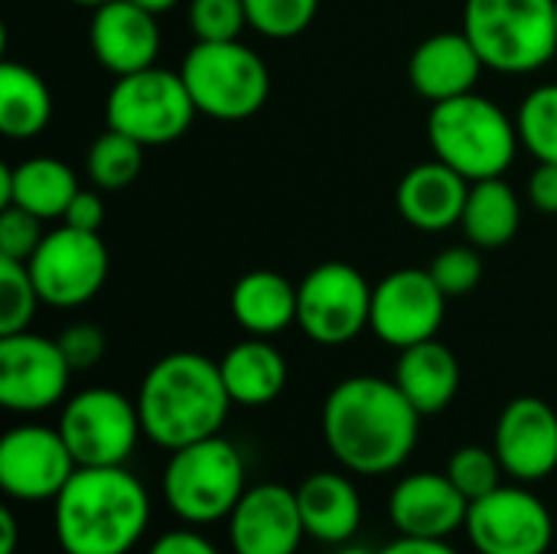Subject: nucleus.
Here are the masks:
<instances>
[{
  "label": "nucleus",
  "mask_w": 557,
  "mask_h": 554,
  "mask_svg": "<svg viewBox=\"0 0 557 554\" xmlns=\"http://www.w3.org/2000/svg\"><path fill=\"white\" fill-rule=\"evenodd\" d=\"M428 140L434 157L470 183L503 176L522 144L516 121L476 91L437 101L428 114Z\"/></svg>",
  "instance_id": "20e7f679"
},
{
  "label": "nucleus",
  "mask_w": 557,
  "mask_h": 554,
  "mask_svg": "<svg viewBox=\"0 0 557 554\" xmlns=\"http://www.w3.org/2000/svg\"><path fill=\"white\" fill-rule=\"evenodd\" d=\"M463 33L486 69L539 72L557 52V0H467Z\"/></svg>",
  "instance_id": "39448f33"
},
{
  "label": "nucleus",
  "mask_w": 557,
  "mask_h": 554,
  "mask_svg": "<svg viewBox=\"0 0 557 554\" xmlns=\"http://www.w3.org/2000/svg\"><path fill=\"white\" fill-rule=\"evenodd\" d=\"M131 3H137V7H144V10H150V13H170L180 0H131Z\"/></svg>",
  "instance_id": "37998d69"
},
{
  "label": "nucleus",
  "mask_w": 557,
  "mask_h": 554,
  "mask_svg": "<svg viewBox=\"0 0 557 554\" xmlns=\"http://www.w3.org/2000/svg\"><path fill=\"white\" fill-rule=\"evenodd\" d=\"M463 529L480 554H548L555 542L548 506L525 487H499L470 503Z\"/></svg>",
  "instance_id": "f8f14e48"
},
{
  "label": "nucleus",
  "mask_w": 557,
  "mask_h": 554,
  "mask_svg": "<svg viewBox=\"0 0 557 554\" xmlns=\"http://www.w3.org/2000/svg\"><path fill=\"white\" fill-rule=\"evenodd\" d=\"M180 75L196 101V111L212 121H248L268 104L271 95V72L264 59L242 39H196Z\"/></svg>",
  "instance_id": "0eeeda50"
},
{
  "label": "nucleus",
  "mask_w": 557,
  "mask_h": 554,
  "mask_svg": "<svg viewBox=\"0 0 557 554\" xmlns=\"http://www.w3.org/2000/svg\"><path fill=\"white\" fill-rule=\"evenodd\" d=\"M144 150L147 147L137 144L134 137L108 127L88 147V160H85L88 180L101 193H121V189H127L140 176V170H144Z\"/></svg>",
  "instance_id": "c85d7f7f"
},
{
  "label": "nucleus",
  "mask_w": 557,
  "mask_h": 554,
  "mask_svg": "<svg viewBox=\"0 0 557 554\" xmlns=\"http://www.w3.org/2000/svg\"><path fill=\"white\" fill-rule=\"evenodd\" d=\"M304 529L323 545H349L362 526V496L349 477L320 470L297 487Z\"/></svg>",
  "instance_id": "4be33fe9"
},
{
  "label": "nucleus",
  "mask_w": 557,
  "mask_h": 554,
  "mask_svg": "<svg viewBox=\"0 0 557 554\" xmlns=\"http://www.w3.org/2000/svg\"><path fill=\"white\" fill-rule=\"evenodd\" d=\"M232 317L248 336H277L297 323V284L268 268L248 271L232 287Z\"/></svg>",
  "instance_id": "393cba45"
},
{
  "label": "nucleus",
  "mask_w": 557,
  "mask_h": 554,
  "mask_svg": "<svg viewBox=\"0 0 557 554\" xmlns=\"http://www.w3.org/2000/svg\"><path fill=\"white\" fill-rule=\"evenodd\" d=\"M503 473H506V470H503L496 451L476 447V444L454 451L450 460H447V477L454 480V487H457L470 503H476V500L490 496L493 490H499V487H503Z\"/></svg>",
  "instance_id": "2f4dec72"
},
{
  "label": "nucleus",
  "mask_w": 557,
  "mask_h": 554,
  "mask_svg": "<svg viewBox=\"0 0 557 554\" xmlns=\"http://www.w3.org/2000/svg\"><path fill=\"white\" fill-rule=\"evenodd\" d=\"M46 238L42 219L20 209V206H0V258L10 261H29L39 242Z\"/></svg>",
  "instance_id": "c9c22d12"
},
{
  "label": "nucleus",
  "mask_w": 557,
  "mask_h": 554,
  "mask_svg": "<svg viewBox=\"0 0 557 554\" xmlns=\"http://www.w3.org/2000/svg\"><path fill=\"white\" fill-rule=\"evenodd\" d=\"M189 26L199 42L242 39L248 29L245 0H189Z\"/></svg>",
  "instance_id": "72a5a7b5"
},
{
  "label": "nucleus",
  "mask_w": 557,
  "mask_h": 554,
  "mask_svg": "<svg viewBox=\"0 0 557 554\" xmlns=\"http://www.w3.org/2000/svg\"><path fill=\"white\" fill-rule=\"evenodd\" d=\"M529 199L539 212L557 216V163H539L529 176Z\"/></svg>",
  "instance_id": "ea45409f"
},
{
  "label": "nucleus",
  "mask_w": 557,
  "mask_h": 554,
  "mask_svg": "<svg viewBox=\"0 0 557 554\" xmlns=\"http://www.w3.org/2000/svg\"><path fill=\"white\" fill-rule=\"evenodd\" d=\"M418 434L421 415L395 379L352 376L323 402V441L349 473H395L414 454Z\"/></svg>",
  "instance_id": "f257e3e1"
},
{
  "label": "nucleus",
  "mask_w": 557,
  "mask_h": 554,
  "mask_svg": "<svg viewBox=\"0 0 557 554\" xmlns=\"http://www.w3.org/2000/svg\"><path fill=\"white\" fill-rule=\"evenodd\" d=\"M75 193L78 180L65 160L29 157L16 167H0V206H20L42 222L62 219Z\"/></svg>",
  "instance_id": "5701e85b"
},
{
  "label": "nucleus",
  "mask_w": 557,
  "mask_h": 554,
  "mask_svg": "<svg viewBox=\"0 0 557 554\" xmlns=\"http://www.w3.org/2000/svg\"><path fill=\"white\" fill-rule=\"evenodd\" d=\"M336 554H379V552H369V549H359V545H339V552Z\"/></svg>",
  "instance_id": "c03bdc74"
},
{
  "label": "nucleus",
  "mask_w": 557,
  "mask_h": 554,
  "mask_svg": "<svg viewBox=\"0 0 557 554\" xmlns=\"http://www.w3.org/2000/svg\"><path fill=\"white\" fill-rule=\"evenodd\" d=\"M72 3H82V7H91V10H95V7H101L104 0H72Z\"/></svg>",
  "instance_id": "a18cd8bd"
},
{
  "label": "nucleus",
  "mask_w": 557,
  "mask_h": 554,
  "mask_svg": "<svg viewBox=\"0 0 557 554\" xmlns=\"http://www.w3.org/2000/svg\"><path fill=\"white\" fill-rule=\"evenodd\" d=\"M447 300L450 297L437 287L431 271L398 268L372 287L369 330L385 346H395L401 353L437 336L447 313Z\"/></svg>",
  "instance_id": "2eb2a0df"
},
{
  "label": "nucleus",
  "mask_w": 557,
  "mask_h": 554,
  "mask_svg": "<svg viewBox=\"0 0 557 554\" xmlns=\"http://www.w3.org/2000/svg\"><path fill=\"white\" fill-rule=\"evenodd\" d=\"M248 490V470L238 447L225 438H206L170 451L163 470V500L186 526H212L235 513Z\"/></svg>",
  "instance_id": "423d86ee"
},
{
  "label": "nucleus",
  "mask_w": 557,
  "mask_h": 554,
  "mask_svg": "<svg viewBox=\"0 0 557 554\" xmlns=\"http://www.w3.org/2000/svg\"><path fill=\"white\" fill-rule=\"evenodd\" d=\"M65 225L82 229V232H101L104 225V199L101 189H78L62 216Z\"/></svg>",
  "instance_id": "4c0bfd02"
},
{
  "label": "nucleus",
  "mask_w": 557,
  "mask_h": 554,
  "mask_svg": "<svg viewBox=\"0 0 557 554\" xmlns=\"http://www.w3.org/2000/svg\"><path fill=\"white\" fill-rule=\"evenodd\" d=\"M460 225H463L470 245L506 248L522 225V206H519L516 189L503 176L470 183V196H467Z\"/></svg>",
  "instance_id": "cd10ccee"
},
{
  "label": "nucleus",
  "mask_w": 557,
  "mask_h": 554,
  "mask_svg": "<svg viewBox=\"0 0 557 554\" xmlns=\"http://www.w3.org/2000/svg\"><path fill=\"white\" fill-rule=\"evenodd\" d=\"M470 180L437 157L411 167L398 183V212L421 232H444L463 219Z\"/></svg>",
  "instance_id": "412c9836"
},
{
  "label": "nucleus",
  "mask_w": 557,
  "mask_h": 554,
  "mask_svg": "<svg viewBox=\"0 0 557 554\" xmlns=\"http://www.w3.org/2000/svg\"><path fill=\"white\" fill-rule=\"evenodd\" d=\"M467 513L470 500L447 473H411L388 496L392 526L408 539H447L467 526Z\"/></svg>",
  "instance_id": "6ab92c4d"
},
{
  "label": "nucleus",
  "mask_w": 557,
  "mask_h": 554,
  "mask_svg": "<svg viewBox=\"0 0 557 554\" xmlns=\"http://www.w3.org/2000/svg\"><path fill=\"white\" fill-rule=\"evenodd\" d=\"M483 69L486 65L463 29L434 33L424 42H418V49L411 52L408 82L421 98L437 104V101H450V98L476 91Z\"/></svg>",
  "instance_id": "aec40b11"
},
{
  "label": "nucleus",
  "mask_w": 557,
  "mask_h": 554,
  "mask_svg": "<svg viewBox=\"0 0 557 554\" xmlns=\"http://www.w3.org/2000/svg\"><path fill=\"white\" fill-rule=\"evenodd\" d=\"M304 535L297 490L281 483L248 487L228 516V542L235 554H297Z\"/></svg>",
  "instance_id": "f3484780"
},
{
  "label": "nucleus",
  "mask_w": 557,
  "mask_h": 554,
  "mask_svg": "<svg viewBox=\"0 0 557 554\" xmlns=\"http://www.w3.org/2000/svg\"><path fill=\"white\" fill-rule=\"evenodd\" d=\"M222 379L235 405L245 408H261L281 398L287 385V359L284 353L268 343L264 336H251L238 346H232L222 362Z\"/></svg>",
  "instance_id": "a878e982"
},
{
  "label": "nucleus",
  "mask_w": 557,
  "mask_h": 554,
  "mask_svg": "<svg viewBox=\"0 0 557 554\" xmlns=\"http://www.w3.org/2000/svg\"><path fill=\"white\" fill-rule=\"evenodd\" d=\"M108 127L134 137L144 147H166L189 127L196 101L180 72L150 65L131 75H117L104 101Z\"/></svg>",
  "instance_id": "6e6552de"
},
{
  "label": "nucleus",
  "mask_w": 557,
  "mask_h": 554,
  "mask_svg": "<svg viewBox=\"0 0 557 554\" xmlns=\"http://www.w3.org/2000/svg\"><path fill=\"white\" fill-rule=\"evenodd\" d=\"M232 405L219 362L202 353H170L157 359L137 392L144 438L163 451L215 438Z\"/></svg>",
  "instance_id": "7ed1b4c3"
},
{
  "label": "nucleus",
  "mask_w": 557,
  "mask_h": 554,
  "mask_svg": "<svg viewBox=\"0 0 557 554\" xmlns=\"http://www.w3.org/2000/svg\"><path fill=\"white\" fill-rule=\"evenodd\" d=\"M75 470L59 428L20 424L0 441V490L16 503H52Z\"/></svg>",
  "instance_id": "4468645a"
},
{
  "label": "nucleus",
  "mask_w": 557,
  "mask_h": 554,
  "mask_svg": "<svg viewBox=\"0 0 557 554\" xmlns=\"http://www.w3.org/2000/svg\"><path fill=\"white\" fill-rule=\"evenodd\" d=\"M42 297L23 261L0 258V336L29 330Z\"/></svg>",
  "instance_id": "7c9ffc66"
},
{
  "label": "nucleus",
  "mask_w": 557,
  "mask_h": 554,
  "mask_svg": "<svg viewBox=\"0 0 557 554\" xmlns=\"http://www.w3.org/2000/svg\"><path fill=\"white\" fill-rule=\"evenodd\" d=\"M72 366L59 340L39 333L0 336V405L16 415H39L65 398Z\"/></svg>",
  "instance_id": "ddd939ff"
},
{
  "label": "nucleus",
  "mask_w": 557,
  "mask_h": 554,
  "mask_svg": "<svg viewBox=\"0 0 557 554\" xmlns=\"http://www.w3.org/2000/svg\"><path fill=\"white\" fill-rule=\"evenodd\" d=\"M428 271L447 297H467L483 281V258L476 245H454L444 248Z\"/></svg>",
  "instance_id": "f704fd0d"
},
{
  "label": "nucleus",
  "mask_w": 557,
  "mask_h": 554,
  "mask_svg": "<svg viewBox=\"0 0 557 554\" xmlns=\"http://www.w3.org/2000/svg\"><path fill=\"white\" fill-rule=\"evenodd\" d=\"M372 320V284L356 264L323 261L297 284V327L320 346L352 343Z\"/></svg>",
  "instance_id": "9d476101"
},
{
  "label": "nucleus",
  "mask_w": 557,
  "mask_h": 554,
  "mask_svg": "<svg viewBox=\"0 0 557 554\" xmlns=\"http://www.w3.org/2000/svg\"><path fill=\"white\" fill-rule=\"evenodd\" d=\"M503 470L519 483H539L557 470V411L535 395L512 398L493 434Z\"/></svg>",
  "instance_id": "dca6fc26"
},
{
  "label": "nucleus",
  "mask_w": 557,
  "mask_h": 554,
  "mask_svg": "<svg viewBox=\"0 0 557 554\" xmlns=\"http://www.w3.org/2000/svg\"><path fill=\"white\" fill-rule=\"evenodd\" d=\"M26 268L42 304L55 310H75L98 297L108 281L111 258L101 232H82L62 222L59 229L46 232Z\"/></svg>",
  "instance_id": "9b49d317"
},
{
  "label": "nucleus",
  "mask_w": 557,
  "mask_h": 554,
  "mask_svg": "<svg viewBox=\"0 0 557 554\" xmlns=\"http://www.w3.org/2000/svg\"><path fill=\"white\" fill-rule=\"evenodd\" d=\"M59 434L78 467H124L144 438V424L137 402L117 389H85L65 402Z\"/></svg>",
  "instance_id": "1a4fd4ad"
},
{
  "label": "nucleus",
  "mask_w": 557,
  "mask_h": 554,
  "mask_svg": "<svg viewBox=\"0 0 557 554\" xmlns=\"http://www.w3.org/2000/svg\"><path fill=\"white\" fill-rule=\"evenodd\" d=\"M147 554H219V549L202 539L196 529H173V532H163Z\"/></svg>",
  "instance_id": "58836bf2"
},
{
  "label": "nucleus",
  "mask_w": 557,
  "mask_h": 554,
  "mask_svg": "<svg viewBox=\"0 0 557 554\" xmlns=\"http://www.w3.org/2000/svg\"><path fill=\"white\" fill-rule=\"evenodd\" d=\"M519 140L539 163H557V85H539L516 114Z\"/></svg>",
  "instance_id": "c756f323"
},
{
  "label": "nucleus",
  "mask_w": 557,
  "mask_h": 554,
  "mask_svg": "<svg viewBox=\"0 0 557 554\" xmlns=\"http://www.w3.org/2000/svg\"><path fill=\"white\" fill-rule=\"evenodd\" d=\"M88 42L98 65H104L111 75H131L157 65L163 36L157 13L131 0H104L91 13Z\"/></svg>",
  "instance_id": "a211bd4d"
},
{
  "label": "nucleus",
  "mask_w": 557,
  "mask_h": 554,
  "mask_svg": "<svg viewBox=\"0 0 557 554\" xmlns=\"http://www.w3.org/2000/svg\"><path fill=\"white\" fill-rule=\"evenodd\" d=\"M395 385L418 408V415H441L460 389L457 356L434 336L418 346L401 349L395 366Z\"/></svg>",
  "instance_id": "b1692460"
},
{
  "label": "nucleus",
  "mask_w": 557,
  "mask_h": 554,
  "mask_svg": "<svg viewBox=\"0 0 557 554\" xmlns=\"http://www.w3.org/2000/svg\"><path fill=\"white\" fill-rule=\"evenodd\" d=\"M59 346H62V356L69 359L72 372H88V369H95L104 359L108 336L95 323H72V327L62 330Z\"/></svg>",
  "instance_id": "e433bc0d"
},
{
  "label": "nucleus",
  "mask_w": 557,
  "mask_h": 554,
  "mask_svg": "<svg viewBox=\"0 0 557 554\" xmlns=\"http://www.w3.org/2000/svg\"><path fill=\"white\" fill-rule=\"evenodd\" d=\"M16 552V519L13 509H0V554Z\"/></svg>",
  "instance_id": "79ce46f5"
},
{
  "label": "nucleus",
  "mask_w": 557,
  "mask_h": 554,
  "mask_svg": "<svg viewBox=\"0 0 557 554\" xmlns=\"http://www.w3.org/2000/svg\"><path fill=\"white\" fill-rule=\"evenodd\" d=\"M65 554H127L150 526L147 487L127 467H78L52 500Z\"/></svg>",
  "instance_id": "f03ea898"
},
{
  "label": "nucleus",
  "mask_w": 557,
  "mask_h": 554,
  "mask_svg": "<svg viewBox=\"0 0 557 554\" xmlns=\"http://www.w3.org/2000/svg\"><path fill=\"white\" fill-rule=\"evenodd\" d=\"M379 554H460L457 549L447 545V539H395L392 545H385Z\"/></svg>",
  "instance_id": "a19ab883"
},
{
  "label": "nucleus",
  "mask_w": 557,
  "mask_h": 554,
  "mask_svg": "<svg viewBox=\"0 0 557 554\" xmlns=\"http://www.w3.org/2000/svg\"><path fill=\"white\" fill-rule=\"evenodd\" d=\"M52 121V91L39 72L20 62L0 65V131L10 140H29Z\"/></svg>",
  "instance_id": "bb28decb"
},
{
  "label": "nucleus",
  "mask_w": 557,
  "mask_h": 554,
  "mask_svg": "<svg viewBox=\"0 0 557 554\" xmlns=\"http://www.w3.org/2000/svg\"><path fill=\"white\" fill-rule=\"evenodd\" d=\"M248 26L268 39H294L310 29L320 0H245Z\"/></svg>",
  "instance_id": "473e14b6"
}]
</instances>
